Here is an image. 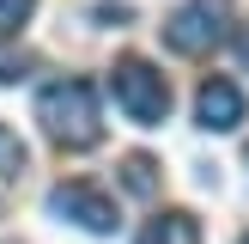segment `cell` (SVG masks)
Instances as JSON below:
<instances>
[{"label":"cell","instance_id":"obj_7","mask_svg":"<svg viewBox=\"0 0 249 244\" xmlns=\"http://www.w3.org/2000/svg\"><path fill=\"white\" fill-rule=\"evenodd\" d=\"M122 183H128V195H158V165H152L146 153L122 159Z\"/></svg>","mask_w":249,"mask_h":244},{"label":"cell","instance_id":"obj_1","mask_svg":"<svg viewBox=\"0 0 249 244\" xmlns=\"http://www.w3.org/2000/svg\"><path fill=\"white\" fill-rule=\"evenodd\" d=\"M36 122H43V134H49L55 146H67V153H91V146L104 141L97 85H91V80H73V73L49 80L43 92H36Z\"/></svg>","mask_w":249,"mask_h":244},{"label":"cell","instance_id":"obj_2","mask_svg":"<svg viewBox=\"0 0 249 244\" xmlns=\"http://www.w3.org/2000/svg\"><path fill=\"white\" fill-rule=\"evenodd\" d=\"M109 98H116V110L128 122H140V128H164V116H170V80L146 55H122L116 67H109Z\"/></svg>","mask_w":249,"mask_h":244},{"label":"cell","instance_id":"obj_5","mask_svg":"<svg viewBox=\"0 0 249 244\" xmlns=\"http://www.w3.org/2000/svg\"><path fill=\"white\" fill-rule=\"evenodd\" d=\"M195 122H201L207 134H231V128H243V92L231 80H201V92H195Z\"/></svg>","mask_w":249,"mask_h":244},{"label":"cell","instance_id":"obj_12","mask_svg":"<svg viewBox=\"0 0 249 244\" xmlns=\"http://www.w3.org/2000/svg\"><path fill=\"white\" fill-rule=\"evenodd\" d=\"M237 55H243V67H249V31H243V37H237Z\"/></svg>","mask_w":249,"mask_h":244},{"label":"cell","instance_id":"obj_11","mask_svg":"<svg viewBox=\"0 0 249 244\" xmlns=\"http://www.w3.org/2000/svg\"><path fill=\"white\" fill-rule=\"evenodd\" d=\"M91 19H97V24H128V19H134V12H128V6H97V12H91Z\"/></svg>","mask_w":249,"mask_h":244},{"label":"cell","instance_id":"obj_3","mask_svg":"<svg viewBox=\"0 0 249 244\" xmlns=\"http://www.w3.org/2000/svg\"><path fill=\"white\" fill-rule=\"evenodd\" d=\"M231 31V0H182L164 19V43L177 55H213Z\"/></svg>","mask_w":249,"mask_h":244},{"label":"cell","instance_id":"obj_6","mask_svg":"<svg viewBox=\"0 0 249 244\" xmlns=\"http://www.w3.org/2000/svg\"><path fill=\"white\" fill-rule=\"evenodd\" d=\"M134 244H201V220H195L189 207H164V214H152L140 226Z\"/></svg>","mask_w":249,"mask_h":244},{"label":"cell","instance_id":"obj_10","mask_svg":"<svg viewBox=\"0 0 249 244\" xmlns=\"http://www.w3.org/2000/svg\"><path fill=\"white\" fill-rule=\"evenodd\" d=\"M12 80H24V55H0V85H12Z\"/></svg>","mask_w":249,"mask_h":244},{"label":"cell","instance_id":"obj_9","mask_svg":"<svg viewBox=\"0 0 249 244\" xmlns=\"http://www.w3.org/2000/svg\"><path fill=\"white\" fill-rule=\"evenodd\" d=\"M31 12H36V0H0V37H12Z\"/></svg>","mask_w":249,"mask_h":244},{"label":"cell","instance_id":"obj_8","mask_svg":"<svg viewBox=\"0 0 249 244\" xmlns=\"http://www.w3.org/2000/svg\"><path fill=\"white\" fill-rule=\"evenodd\" d=\"M18 171H24V141L6 128V122H0V183H12Z\"/></svg>","mask_w":249,"mask_h":244},{"label":"cell","instance_id":"obj_13","mask_svg":"<svg viewBox=\"0 0 249 244\" xmlns=\"http://www.w3.org/2000/svg\"><path fill=\"white\" fill-rule=\"evenodd\" d=\"M243 244H249V232H243Z\"/></svg>","mask_w":249,"mask_h":244},{"label":"cell","instance_id":"obj_4","mask_svg":"<svg viewBox=\"0 0 249 244\" xmlns=\"http://www.w3.org/2000/svg\"><path fill=\"white\" fill-rule=\"evenodd\" d=\"M49 214L73 220V226H85V232H116L122 226L116 195H104L97 183H55V189H49Z\"/></svg>","mask_w":249,"mask_h":244}]
</instances>
